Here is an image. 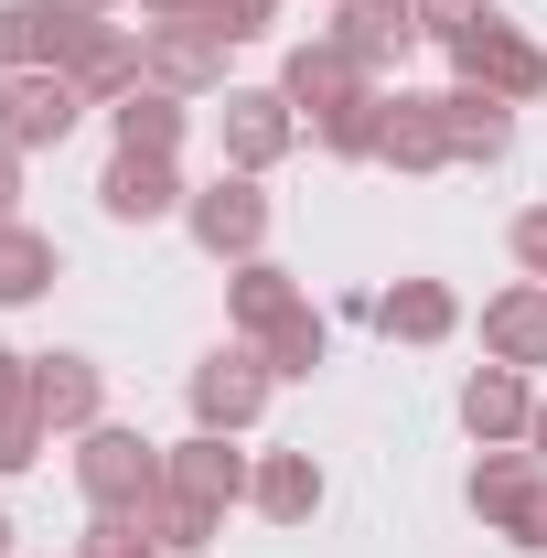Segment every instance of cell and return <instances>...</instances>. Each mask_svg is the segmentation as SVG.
Masks as SVG:
<instances>
[{"mask_svg":"<svg viewBox=\"0 0 547 558\" xmlns=\"http://www.w3.org/2000/svg\"><path fill=\"white\" fill-rule=\"evenodd\" d=\"M161 484H172V462H161L139 429H108V418H97V429L75 440V494H86V515H139Z\"/></svg>","mask_w":547,"mask_h":558,"instance_id":"1","label":"cell"},{"mask_svg":"<svg viewBox=\"0 0 547 558\" xmlns=\"http://www.w3.org/2000/svg\"><path fill=\"white\" fill-rule=\"evenodd\" d=\"M462 505H473L494 537H515V548H547V462L537 451H483L473 462V484H462Z\"/></svg>","mask_w":547,"mask_h":558,"instance_id":"2","label":"cell"},{"mask_svg":"<svg viewBox=\"0 0 547 558\" xmlns=\"http://www.w3.org/2000/svg\"><path fill=\"white\" fill-rule=\"evenodd\" d=\"M451 86H483V97H505V108H526V97H547V54L494 11L483 33H462L451 44Z\"/></svg>","mask_w":547,"mask_h":558,"instance_id":"3","label":"cell"},{"mask_svg":"<svg viewBox=\"0 0 547 558\" xmlns=\"http://www.w3.org/2000/svg\"><path fill=\"white\" fill-rule=\"evenodd\" d=\"M269 354L247 344V333H236V344H215L205 365H194V376H183V398H194V429H247V418L269 409Z\"/></svg>","mask_w":547,"mask_h":558,"instance_id":"4","label":"cell"},{"mask_svg":"<svg viewBox=\"0 0 547 558\" xmlns=\"http://www.w3.org/2000/svg\"><path fill=\"white\" fill-rule=\"evenodd\" d=\"M97 33L86 0H0V75H33V65H75V44Z\"/></svg>","mask_w":547,"mask_h":558,"instance_id":"5","label":"cell"},{"mask_svg":"<svg viewBox=\"0 0 547 558\" xmlns=\"http://www.w3.org/2000/svg\"><path fill=\"white\" fill-rule=\"evenodd\" d=\"M86 119V86L65 65H33V75H0V140L11 150H54V140Z\"/></svg>","mask_w":547,"mask_h":558,"instance_id":"6","label":"cell"},{"mask_svg":"<svg viewBox=\"0 0 547 558\" xmlns=\"http://www.w3.org/2000/svg\"><path fill=\"white\" fill-rule=\"evenodd\" d=\"M183 226H194L205 258H258V247H269V194H258V172H215L205 194L183 205Z\"/></svg>","mask_w":547,"mask_h":558,"instance_id":"7","label":"cell"},{"mask_svg":"<svg viewBox=\"0 0 547 558\" xmlns=\"http://www.w3.org/2000/svg\"><path fill=\"white\" fill-rule=\"evenodd\" d=\"M279 97L301 108V130H323L333 108H354V97H376V75L343 54L333 33H312V44H290V65H279Z\"/></svg>","mask_w":547,"mask_h":558,"instance_id":"8","label":"cell"},{"mask_svg":"<svg viewBox=\"0 0 547 558\" xmlns=\"http://www.w3.org/2000/svg\"><path fill=\"white\" fill-rule=\"evenodd\" d=\"M215 140H226V172H269L279 150L301 140V108H290L279 86H226V108H215Z\"/></svg>","mask_w":547,"mask_h":558,"instance_id":"9","label":"cell"},{"mask_svg":"<svg viewBox=\"0 0 547 558\" xmlns=\"http://www.w3.org/2000/svg\"><path fill=\"white\" fill-rule=\"evenodd\" d=\"M323 33H333L343 54L387 86V75L409 65V44H418V11H409V0H333V22H323Z\"/></svg>","mask_w":547,"mask_h":558,"instance_id":"10","label":"cell"},{"mask_svg":"<svg viewBox=\"0 0 547 558\" xmlns=\"http://www.w3.org/2000/svg\"><path fill=\"white\" fill-rule=\"evenodd\" d=\"M97 205L119 215V226H161V215H183V172L161 161V150H108V172H97Z\"/></svg>","mask_w":547,"mask_h":558,"instance_id":"11","label":"cell"},{"mask_svg":"<svg viewBox=\"0 0 547 558\" xmlns=\"http://www.w3.org/2000/svg\"><path fill=\"white\" fill-rule=\"evenodd\" d=\"M33 409H44V429L86 440V429L108 418V376H97V354H33Z\"/></svg>","mask_w":547,"mask_h":558,"instance_id":"12","label":"cell"},{"mask_svg":"<svg viewBox=\"0 0 547 558\" xmlns=\"http://www.w3.org/2000/svg\"><path fill=\"white\" fill-rule=\"evenodd\" d=\"M75 86H86V108H119L130 86H150V33L139 22H97L86 44H75Z\"/></svg>","mask_w":547,"mask_h":558,"instance_id":"13","label":"cell"},{"mask_svg":"<svg viewBox=\"0 0 547 558\" xmlns=\"http://www.w3.org/2000/svg\"><path fill=\"white\" fill-rule=\"evenodd\" d=\"M376 161H387V172H451V119H440V97H418V86H387Z\"/></svg>","mask_w":547,"mask_h":558,"instance_id":"14","label":"cell"},{"mask_svg":"<svg viewBox=\"0 0 547 558\" xmlns=\"http://www.w3.org/2000/svg\"><path fill=\"white\" fill-rule=\"evenodd\" d=\"M139 33H150V86H172V97L226 86V33H205V22H139Z\"/></svg>","mask_w":547,"mask_h":558,"instance_id":"15","label":"cell"},{"mask_svg":"<svg viewBox=\"0 0 547 558\" xmlns=\"http://www.w3.org/2000/svg\"><path fill=\"white\" fill-rule=\"evenodd\" d=\"M483 365H547V279H515L483 301Z\"/></svg>","mask_w":547,"mask_h":558,"instance_id":"16","label":"cell"},{"mask_svg":"<svg viewBox=\"0 0 547 558\" xmlns=\"http://www.w3.org/2000/svg\"><path fill=\"white\" fill-rule=\"evenodd\" d=\"M161 462H172V484H183V494H205L215 515H226V505H247V473H258V462L236 451V429H194V440H172Z\"/></svg>","mask_w":547,"mask_h":558,"instance_id":"17","label":"cell"},{"mask_svg":"<svg viewBox=\"0 0 547 558\" xmlns=\"http://www.w3.org/2000/svg\"><path fill=\"white\" fill-rule=\"evenodd\" d=\"M376 333H387V344H451V333H462L451 279H398V290H376Z\"/></svg>","mask_w":547,"mask_h":558,"instance_id":"18","label":"cell"},{"mask_svg":"<svg viewBox=\"0 0 547 558\" xmlns=\"http://www.w3.org/2000/svg\"><path fill=\"white\" fill-rule=\"evenodd\" d=\"M440 119H451V161H473V172H494L515 150V108L483 86H440Z\"/></svg>","mask_w":547,"mask_h":558,"instance_id":"19","label":"cell"},{"mask_svg":"<svg viewBox=\"0 0 547 558\" xmlns=\"http://www.w3.org/2000/svg\"><path fill=\"white\" fill-rule=\"evenodd\" d=\"M526 418H537V398H526L515 365H473V376H462V429H473L483 451H494V440H526Z\"/></svg>","mask_w":547,"mask_h":558,"instance_id":"20","label":"cell"},{"mask_svg":"<svg viewBox=\"0 0 547 558\" xmlns=\"http://www.w3.org/2000/svg\"><path fill=\"white\" fill-rule=\"evenodd\" d=\"M247 505H258L269 526H312V515H323V462H312V451H258Z\"/></svg>","mask_w":547,"mask_h":558,"instance_id":"21","label":"cell"},{"mask_svg":"<svg viewBox=\"0 0 547 558\" xmlns=\"http://www.w3.org/2000/svg\"><path fill=\"white\" fill-rule=\"evenodd\" d=\"M108 130H119V150H161V161H183V130H194V108H183L172 86H130V97L108 108Z\"/></svg>","mask_w":547,"mask_h":558,"instance_id":"22","label":"cell"},{"mask_svg":"<svg viewBox=\"0 0 547 558\" xmlns=\"http://www.w3.org/2000/svg\"><path fill=\"white\" fill-rule=\"evenodd\" d=\"M226 301H236V333L258 344L269 323H290V312H301V279L279 269V258H236V290H226Z\"/></svg>","mask_w":547,"mask_h":558,"instance_id":"23","label":"cell"},{"mask_svg":"<svg viewBox=\"0 0 547 558\" xmlns=\"http://www.w3.org/2000/svg\"><path fill=\"white\" fill-rule=\"evenodd\" d=\"M54 279H65V258L44 226H0V301H44Z\"/></svg>","mask_w":547,"mask_h":558,"instance_id":"24","label":"cell"},{"mask_svg":"<svg viewBox=\"0 0 547 558\" xmlns=\"http://www.w3.org/2000/svg\"><path fill=\"white\" fill-rule=\"evenodd\" d=\"M139 526H150V548H161V558H194L215 537V505H205V494H183V484H161L150 505H139Z\"/></svg>","mask_w":547,"mask_h":558,"instance_id":"25","label":"cell"},{"mask_svg":"<svg viewBox=\"0 0 547 558\" xmlns=\"http://www.w3.org/2000/svg\"><path fill=\"white\" fill-rule=\"evenodd\" d=\"M376 130H387V86L354 97V108H333V119L312 130V150H333V161H376Z\"/></svg>","mask_w":547,"mask_h":558,"instance_id":"26","label":"cell"},{"mask_svg":"<svg viewBox=\"0 0 547 558\" xmlns=\"http://www.w3.org/2000/svg\"><path fill=\"white\" fill-rule=\"evenodd\" d=\"M323 344H333V333H323V312H312V301H301L290 323H269V333H258L269 376H312V365H323Z\"/></svg>","mask_w":547,"mask_h":558,"instance_id":"27","label":"cell"},{"mask_svg":"<svg viewBox=\"0 0 547 558\" xmlns=\"http://www.w3.org/2000/svg\"><path fill=\"white\" fill-rule=\"evenodd\" d=\"M75 558H161V548H150V526H139V515H86Z\"/></svg>","mask_w":547,"mask_h":558,"instance_id":"28","label":"cell"},{"mask_svg":"<svg viewBox=\"0 0 547 558\" xmlns=\"http://www.w3.org/2000/svg\"><path fill=\"white\" fill-rule=\"evenodd\" d=\"M409 11H418V33H429L440 54H451L462 33H483V22H494V0H409Z\"/></svg>","mask_w":547,"mask_h":558,"instance_id":"29","label":"cell"},{"mask_svg":"<svg viewBox=\"0 0 547 558\" xmlns=\"http://www.w3.org/2000/svg\"><path fill=\"white\" fill-rule=\"evenodd\" d=\"M44 409H0V473H22V462H44Z\"/></svg>","mask_w":547,"mask_h":558,"instance_id":"30","label":"cell"},{"mask_svg":"<svg viewBox=\"0 0 547 558\" xmlns=\"http://www.w3.org/2000/svg\"><path fill=\"white\" fill-rule=\"evenodd\" d=\"M269 22H279V0H215L205 11V33H226V44H258Z\"/></svg>","mask_w":547,"mask_h":558,"instance_id":"31","label":"cell"},{"mask_svg":"<svg viewBox=\"0 0 547 558\" xmlns=\"http://www.w3.org/2000/svg\"><path fill=\"white\" fill-rule=\"evenodd\" d=\"M505 236H515V269H526V279H547V205H526L515 226H505Z\"/></svg>","mask_w":547,"mask_h":558,"instance_id":"32","label":"cell"},{"mask_svg":"<svg viewBox=\"0 0 547 558\" xmlns=\"http://www.w3.org/2000/svg\"><path fill=\"white\" fill-rule=\"evenodd\" d=\"M0 409H33V354L0 344Z\"/></svg>","mask_w":547,"mask_h":558,"instance_id":"33","label":"cell"},{"mask_svg":"<svg viewBox=\"0 0 547 558\" xmlns=\"http://www.w3.org/2000/svg\"><path fill=\"white\" fill-rule=\"evenodd\" d=\"M0 226H22V150L0 140Z\"/></svg>","mask_w":547,"mask_h":558,"instance_id":"34","label":"cell"},{"mask_svg":"<svg viewBox=\"0 0 547 558\" xmlns=\"http://www.w3.org/2000/svg\"><path fill=\"white\" fill-rule=\"evenodd\" d=\"M139 11H150V22H205L215 0H139Z\"/></svg>","mask_w":547,"mask_h":558,"instance_id":"35","label":"cell"},{"mask_svg":"<svg viewBox=\"0 0 547 558\" xmlns=\"http://www.w3.org/2000/svg\"><path fill=\"white\" fill-rule=\"evenodd\" d=\"M526 451H537V462H547V398H537V418H526Z\"/></svg>","mask_w":547,"mask_h":558,"instance_id":"36","label":"cell"},{"mask_svg":"<svg viewBox=\"0 0 547 558\" xmlns=\"http://www.w3.org/2000/svg\"><path fill=\"white\" fill-rule=\"evenodd\" d=\"M0 558H11V515H0Z\"/></svg>","mask_w":547,"mask_h":558,"instance_id":"37","label":"cell"},{"mask_svg":"<svg viewBox=\"0 0 547 558\" xmlns=\"http://www.w3.org/2000/svg\"><path fill=\"white\" fill-rule=\"evenodd\" d=\"M86 11H119V0H86Z\"/></svg>","mask_w":547,"mask_h":558,"instance_id":"38","label":"cell"}]
</instances>
